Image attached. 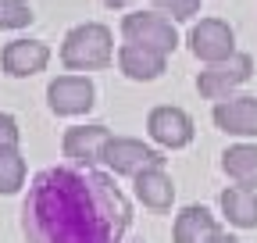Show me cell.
I'll return each mask as SVG.
<instances>
[{"label":"cell","instance_id":"cell-1","mask_svg":"<svg viewBox=\"0 0 257 243\" xmlns=\"http://www.w3.org/2000/svg\"><path fill=\"white\" fill-rule=\"evenodd\" d=\"M18 225L25 243H121L133 225V207L111 175L54 165L32 175Z\"/></svg>","mask_w":257,"mask_h":243},{"label":"cell","instance_id":"cell-2","mask_svg":"<svg viewBox=\"0 0 257 243\" xmlns=\"http://www.w3.org/2000/svg\"><path fill=\"white\" fill-rule=\"evenodd\" d=\"M111 57H114V43H111V29L107 25L82 22V25H72L68 33H64V43H61L64 68L93 72V68L111 65Z\"/></svg>","mask_w":257,"mask_h":243},{"label":"cell","instance_id":"cell-3","mask_svg":"<svg viewBox=\"0 0 257 243\" xmlns=\"http://www.w3.org/2000/svg\"><path fill=\"white\" fill-rule=\"evenodd\" d=\"M121 36L125 43H140L147 50H157V54H172L179 47V33L168 15L161 11H133L121 18Z\"/></svg>","mask_w":257,"mask_h":243},{"label":"cell","instance_id":"cell-4","mask_svg":"<svg viewBox=\"0 0 257 243\" xmlns=\"http://www.w3.org/2000/svg\"><path fill=\"white\" fill-rule=\"evenodd\" d=\"M250 75H253V57L236 50L232 57L207 65V68L197 75V89H200V97H207V100H225V97H229L236 86H243Z\"/></svg>","mask_w":257,"mask_h":243},{"label":"cell","instance_id":"cell-5","mask_svg":"<svg viewBox=\"0 0 257 243\" xmlns=\"http://www.w3.org/2000/svg\"><path fill=\"white\" fill-rule=\"evenodd\" d=\"M104 165L114 172V175H143L150 168H161L165 158H161V150L147 147L143 140H128V136H111L107 150H104Z\"/></svg>","mask_w":257,"mask_h":243},{"label":"cell","instance_id":"cell-6","mask_svg":"<svg viewBox=\"0 0 257 243\" xmlns=\"http://www.w3.org/2000/svg\"><path fill=\"white\" fill-rule=\"evenodd\" d=\"M189 50L193 57H200L204 65H214V61H225L236 54V33L229 22L221 18H200L189 29Z\"/></svg>","mask_w":257,"mask_h":243},{"label":"cell","instance_id":"cell-7","mask_svg":"<svg viewBox=\"0 0 257 243\" xmlns=\"http://www.w3.org/2000/svg\"><path fill=\"white\" fill-rule=\"evenodd\" d=\"M47 104L57 118H75L86 114L96 104V86L86 75H57L47 86Z\"/></svg>","mask_w":257,"mask_h":243},{"label":"cell","instance_id":"cell-8","mask_svg":"<svg viewBox=\"0 0 257 243\" xmlns=\"http://www.w3.org/2000/svg\"><path fill=\"white\" fill-rule=\"evenodd\" d=\"M147 133H150L154 143L168 147V150H179V147H189V140H193V118L182 107L161 104L147 114Z\"/></svg>","mask_w":257,"mask_h":243},{"label":"cell","instance_id":"cell-9","mask_svg":"<svg viewBox=\"0 0 257 243\" xmlns=\"http://www.w3.org/2000/svg\"><path fill=\"white\" fill-rule=\"evenodd\" d=\"M111 143V133L107 126H72L61 140V150L72 165H82V168H93L96 161H104V150Z\"/></svg>","mask_w":257,"mask_h":243},{"label":"cell","instance_id":"cell-10","mask_svg":"<svg viewBox=\"0 0 257 243\" xmlns=\"http://www.w3.org/2000/svg\"><path fill=\"white\" fill-rule=\"evenodd\" d=\"M214 126L229 136H257V97H225L214 100Z\"/></svg>","mask_w":257,"mask_h":243},{"label":"cell","instance_id":"cell-11","mask_svg":"<svg viewBox=\"0 0 257 243\" xmlns=\"http://www.w3.org/2000/svg\"><path fill=\"white\" fill-rule=\"evenodd\" d=\"M47 61H50V47L43 40H15L0 54V65H4V72L11 79H25V75L43 72Z\"/></svg>","mask_w":257,"mask_h":243},{"label":"cell","instance_id":"cell-12","mask_svg":"<svg viewBox=\"0 0 257 243\" xmlns=\"http://www.w3.org/2000/svg\"><path fill=\"white\" fill-rule=\"evenodd\" d=\"M165 54H157V50H147L140 43H125L118 50V68L125 79H136V82H150V79H161L165 75Z\"/></svg>","mask_w":257,"mask_h":243},{"label":"cell","instance_id":"cell-13","mask_svg":"<svg viewBox=\"0 0 257 243\" xmlns=\"http://www.w3.org/2000/svg\"><path fill=\"white\" fill-rule=\"evenodd\" d=\"M218 229L214 215L204 207V204H189L175 215V225H172V243H207Z\"/></svg>","mask_w":257,"mask_h":243},{"label":"cell","instance_id":"cell-14","mask_svg":"<svg viewBox=\"0 0 257 243\" xmlns=\"http://www.w3.org/2000/svg\"><path fill=\"white\" fill-rule=\"evenodd\" d=\"M221 172L229 175L236 186L253 190L257 186V143H232L221 154Z\"/></svg>","mask_w":257,"mask_h":243},{"label":"cell","instance_id":"cell-15","mask_svg":"<svg viewBox=\"0 0 257 243\" xmlns=\"http://www.w3.org/2000/svg\"><path fill=\"white\" fill-rule=\"evenodd\" d=\"M218 204H221V215L229 218V225H236V229H257V193L253 190L229 186V190H221Z\"/></svg>","mask_w":257,"mask_h":243},{"label":"cell","instance_id":"cell-16","mask_svg":"<svg viewBox=\"0 0 257 243\" xmlns=\"http://www.w3.org/2000/svg\"><path fill=\"white\" fill-rule=\"evenodd\" d=\"M136 197L150 211H168L172 200H175V186H172V179L161 168H150V172L136 175Z\"/></svg>","mask_w":257,"mask_h":243},{"label":"cell","instance_id":"cell-17","mask_svg":"<svg viewBox=\"0 0 257 243\" xmlns=\"http://www.w3.org/2000/svg\"><path fill=\"white\" fill-rule=\"evenodd\" d=\"M25 186V158L18 143H0V193H18Z\"/></svg>","mask_w":257,"mask_h":243},{"label":"cell","instance_id":"cell-18","mask_svg":"<svg viewBox=\"0 0 257 243\" xmlns=\"http://www.w3.org/2000/svg\"><path fill=\"white\" fill-rule=\"evenodd\" d=\"M32 8L25 0H0V29H25L32 25Z\"/></svg>","mask_w":257,"mask_h":243},{"label":"cell","instance_id":"cell-19","mask_svg":"<svg viewBox=\"0 0 257 243\" xmlns=\"http://www.w3.org/2000/svg\"><path fill=\"white\" fill-rule=\"evenodd\" d=\"M150 4L161 15H172V22H189L200 11V0H150Z\"/></svg>","mask_w":257,"mask_h":243},{"label":"cell","instance_id":"cell-20","mask_svg":"<svg viewBox=\"0 0 257 243\" xmlns=\"http://www.w3.org/2000/svg\"><path fill=\"white\" fill-rule=\"evenodd\" d=\"M18 136H22V129H18L15 114L0 111V143H18Z\"/></svg>","mask_w":257,"mask_h":243},{"label":"cell","instance_id":"cell-21","mask_svg":"<svg viewBox=\"0 0 257 243\" xmlns=\"http://www.w3.org/2000/svg\"><path fill=\"white\" fill-rule=\"evenodd\" d=\"M207 243H239V239H236V236H229V232H214Z\"/></svg>","mask_w":257,"mask_h":243},{"label":"cell","instance_id":"cell-22","mask_svg":"<svg viewBox=\"0 0 257 243\" xmlns=\"http://www.w3.org/2000/svg\"><path fill=\"white\" fill-rule=\"evenodd\" d=\"M104 8H125V4H133V0H100Z\"/></svg>","mask_w":257,"mask_h":243}]
</instances>
